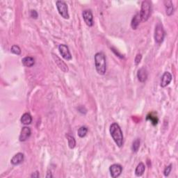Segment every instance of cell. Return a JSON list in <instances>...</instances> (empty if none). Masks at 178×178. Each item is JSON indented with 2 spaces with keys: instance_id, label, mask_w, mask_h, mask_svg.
I'll use <instances>...</instances> for the list:
<instances>
[{
  "instance_id": "cell-26",
  "label": "cell",
  "mask_w": 178,
  "mask_h": 178,
  "mask_svg": "<svg viewBox=\"0 0 178 178\" xmlns=\"http://www.w3.org/2000/svg\"><path fill=\"white\" fill-rule=\"evenodd\" d=\"M30 17L33 19H37L38 17V14L36 10H31L30 11Z\"/></svg>"
},
{
  "instance_id": "cell-11",
  "label": "cell",
  "mask_w": 178,
  "mask_h": 178,
  "mask_svg": "<svg viewBox=\"0 0 178 178\" xmlns=\"http://www.w3.org/2000/svg\"><path fill=\"white\" fill-rule=\"evenodd\" d=\"M31 134H32V130H31L29 127H24V128H22L19 137L20 141H21V142L26 141L31 137Z\"/></svg>"
},
{
  "instance_id": "cell-5",
  "label": "cell",
  "mask_w": 178,
  "mask_h": 178,
  "mask_svg": "<svg viewBox=\"0 0 178 178\" xmlns=\"http://www.w3.org/2000/svg\"><path fill=\"white\" fill-rule=\"evenodd\" d=\"M165 38V31L161 24H157L154 30V40L157 44L162 43Z\"/></svg>"
},
{
  "instance_id": "cell-8",
  "label": "cell",
  "mask_w": 178,
  "mask_h": 178,
  "mask_svg": "<svg viewBox=\"0 0 178 178\" xmlns=\"http://www.w3.org/2000/svg\"><path fill=\"white\" fill-rule=\"evenodd\" d=\"M82 17L87 26L89 27L93 26L94 22H93V15L91 11L84 10L82 12Z\"/></svg>"
},
{
  "instance_id": "cell-4",
  "label": "cell",
  "mask_w": 178,
  "mask_h": 178,
  "mask_svg": "<svg viewBox=\"0 0 178 178\" xmlns=\"http://www.w3.org/2000/svg\"><path fill=\"white\" fill-rule=\"evenodd\" d=\"M56 8H57L59 13L62 18L64 19H69L70 15L68 13V8H67V5L65 2L63 1H59L56 2Z\"/></svg>"
},
{
  "instance_id": "cell-28",
  "label": "cell",
  "mask_w": 178,
  "mask_h": 178,
  "mask_svg": "<svg viewBox=\"0 0 178 178\" xmlns=\"http://www.w3.org/2000/svg\"><path fill=\"white\" fill-rule=\"evenodd\" d=\"M53 177V176H52V173H51V171H47V173L46 177H47V178H50V177Z\"/></svg>"
},
{
  "instance_id": "cell-19",
  "label": "cell",
  "mask_w": 178,
  "mask_h": 178,
  "mask_svg": "<svg viewBox=\"0 0 178 178\" xmlns=\"http://www.w3.org/2000/svg\"><path fill=\"white\" fill-rule=\"evenodd\" d=\"M66 138L67 139V143H68V146L70 149L75 148L76 146V141L75 138L72 136L70 134H66Z\"/></svg>"
},
{
  "instance_id": "cell-25",
  "label": "cell",
  "mask_w": 178,
  "mask_h": 178,
  "mask_svg": "<svg viewBox=\"0 0 178 178\" xmlns=\"http://www.w3.org/2000/svg\"><path fill=\"white\" fill-rule=\"evenodd\" d=\"M141 59H142V55H141V54H137L134 59L135 64L137 65V66L140 63V62L141 61Z\"/></svg>"
},
{
  "instance_id": "cell-9",
  "label": "cell",
  "mask_w": 178,
  "mask_h": 178,
  "mask_svg": "<svg viewBox=\"0 0 178 178\" xmlns=\"http://www.w3.org/2000/svg\"><path fill=\"white\" fill-rule=\"evenodd\" d=\"M52 57L54 59V61H55L56 64L57 65V66L59 67V68H60L63 72H68L69 69H68V67H67L66 63H65L63 60H61V59L59 58L57 55L55 54L52 53Z\"/></svg>"
},
{
  "instance_id": "cell-24",
  "label": "cell",
  "mask_w": 178,
  "mask_h": 178,
  "mask_svg": "<svg viewBox=\"0 0 178 178\" xmlns=\"http://www.w3.org/2000/svg\"><path fill=\"white\" fill-rule=\"evenodd\" d=\"M147 120H150L152 122V123L154 125H157V123H158V119L157 118L154 117V116H152V115H150V116H149L148 115V117H147Z\"/></svg>"
},
{
  "instance_id": "cell-3",
  "label": "cell",
  "mask_w": 178,
  "mask_h": 178,
  "mask_svg": "<svg viewBox=\"0 0 178 178\" xmlns=\"http://www.w3.org/2000/svg\"><path fill=\"white\" fill-rule=\"evenodd\" d=\"M151 14V4L148 1H143L141 4V11L139 13L141 22H145L148 20Z\"/></svg>"
},
{
  "instance_id": "cell-15",
  "label": "cell",
  "mask_w": 178,
  "mask_h": 178,
  "mask_svg": "<svg viewBox=\"0 0 178 178\" xmlns=\"http://www.w3.org/2000/svg\"><path fill=\"white\" fill-rule=\"evenodd\" d=\"M22 63L23 66L27 67H31L34 66L35 60L32 56H26L22 59Z\"/></svg>"
},
{
  "instance_id": "cell-20",
  "label": "cell",
  "mask_w": 178,
  "mask_h": 178,
  "mask_svg": "<svg viewBox=\"0 0 178 178\" xmlns=\"http://www.w3.org/2000/svg\"><path fill=\"white\" fill-rule=\"evenodd\" d=\"M89 129L86 128V126H81V128H79L77 131V134L80 138L85 137L87 133H88Z\"/></svg>"
},
{
  "instance_id": "cell-27",
  "label": "cell",
  "mask_w": 178,
  "mask_h": 178,
  "mask_svg": "<svg viewBox=\"0 0 178 178\" xmlns=\"http://www.w3.org/2000/svg\"><path fill=\"white\" fill-rule=\"evenodd\" d=\"M39 172L38 171H36L35 173H33L32 176H31V177H34V178H38L39 177Z\"/></svg>"
},
{
  "instance_id": "cell-6",
  "label": "cell",
  "mask_w": 178,
  "mask_h": 178,
  "mask_svg": "<svg viewBox=\"0 0 178 178\" xmlns=\"http://www.w3.org/2000/svg\"><path fill=\"white\" fill-rule=\"evenodd\" d=\"M59 51L62 57L67 61H70L72 59V54L70 53L68 47L66 45L61 44L59 46Z\"/></svg>"
},
{
  "instance_id": "cell-10",
  "label": "cell",
  "mask_w": 178,
  "mask_h": 178,
  "mask_svg": "<svg viewBox=\"0 0 178 178\" xmlns=\"http://www.w3.org/2000/svg\"><path fill=\"white\" fill-rule=\"evenodd\" d=\"M172 79H173V76L169 72H165L163 73L162 79H161V83L160 85L162 88H165V87L169 85V84L171 82Z\"/></svg>"
},
{
  "instance_id": "cell-16",
  "label": "cell",
  "mask_w": 178,
  "mask_h": 178,
  "mask_svg": "<svg viewBox=\"0 0 178 178\" xmlns=\"http://www.w3.org/2000/svg\"><path fill=\"white\" fill-rule=\"evenodd\" d=\"M20 121L22 124H23L24 125H30L32 123V117L29 113H25L23 115H22Z\"/></svg>"
},
{
  "instance_id": "cell-17",
  "label": "cell",
  "mask_w": 178,
  "mask_h": 178,
  "mask_svg": "<svg viewBox=\"0 0 178 178\" xmlns=\"http://www.w3.org/2000/svg\"><path fill=\"white\" fill-rule=\"evenodd\" d=\"M145 170V166L143 163H139L135 170V175L137 177L142 176Z\"/></svg>"
},
{
  "instance_id": "cell-1",
  "label": "cell",
  "mask_w": 178,
  "mask_h": 178,
  "mask_svg": "<svg viewBox=\"0 0 178 178\" xmlns=\"http://www.w3.org/2000/svg\"><path fill=\"white\" fill-rule=\"evenodd\" d=\"M109 132L111 137L118 147L121 148L124 143V137L120 127L118 123H112L109 128Z\"/></svg>"
},
{
  "instance_id": "cell-18",
  "label": "cell",
  "mask_w": 178,
  "mask_h": 178,
  "mask_svg": "<svg viewBox=\"0 0 178 178\" xmlns=\"http://www.w3.org/2000/svg\"><path fill=\"white\" fill-rule=\"evenodd\" d=\"M141 22V20L140 18L139 13H137L134 16V18H132V20L131 22V27L132 29H137Z\"/></svg>"
},
{
  "instance_id": "cell-21",
  "label": "cell",
  "mask_w": 178,
  "mask_h": 178,
  "mask_svg": "<svg viewBox=\"0 0 178 178\" xmlns=\"http://www.w3.org/2000/svg\"><path fill=\"white\" fill-rule=\"evenodd\" d=\"M140 144H141V141L139 138H137V139H135L132 145V151H133L134 152H137L138 149H139L140 148Z\"/></svg>"
},
{
  "instance_id": "cell-14",
  "label": "cell",
  "mask_w": 178,
  "mask_h": 178,
  "mask_svg": "<svg viewBox=\"0 0 178 178\" xmlns=\"http://www.w3.org/2000/svg\"><path fill=\"white\" fill-rule=\"evenodd\" d=\"M163 4L165 5L166 15L168 16H171L173 15L174 13V7L173 2L169 1V0H165V1L163 2Z\"/></svg>"
},
{
  "instance_id": "cell-13",
  "label": "cell",
  "mask_w": 178,
  "mask_h": 178,
  "mask_svg": "<svg viewBox=\"0 0 178 178\" xmlns=\"http://www.w3.org/2000/svg\"><path fill=\"white\" fill-rule=\"evenodd\" d=\"M148 71H147L145 67H141V68L138 70L137 78L140 82H145L147 79H148Z\"/></svg>"
},
{
  "instance_id": "cell-23",
  "label": "cell",
  "mask_w": 178,
  "mask_h": 178,
  "mask_svg": "<svg viewBox=\"0 0 178 178\" xmlns=\"http://www.w3.org/2000/svg\"><path fill=\"white\" fill-rule=\"evenodd\" d=\"M172 166H173V165L170 164V165H168V166H166V167L165 168L164 171H163V174H164L165 177H168L169 175H170L171 170H172Z\"/></svg>"
},
{
  "instance_id": "cell-2",
  "label": "cell",
  "mask_w": 178,
  "mask_h": 178,
  "mask_svg": "<svg viewBox=\"0 0 178 178\" xmlns=\"http://www.w3.org/2000/svg\"><path fill=\"white\" fill-rule=\"evenodd\" d=\"M96 71L100 75H104L106 71V62L105 55L103 52L96 53L94 56Z\"/></svg>"
},
{
  "instance_id": "cell-7",
  "label": "cell",
  "mask_w": 178,
  "mask_h": 178,
  "mask_svg": "<svg viewBox=\"0 0 178 178\" xmlns=\"http://www.w3.org/2000/svg\"><path fill=\"white\" fill-rule=\"evenodd\" d=\"M123 171L122 166L118 163H114L109 167V172L113 178H117L119 177Z\"/></svg>"
},
{
  "instance_id": "cell-12",
  "label": "cell",
  "mask_w": 178,
  "mask_h": 178,
  "mask_svg": "<svg viewBox=\"0 0 178 178\" xmlns=\"http://www.w3.org/2000/svg\"><path fill=\"white\" fill-rule=\"evenodd\" d=\"M24 159V155L23 153H21V152H18L16 154L14 155L12 159L11 160V164H13V166H17L20 164L21 163L23 162Z\"/></svg>"
},
{
  "instance_id": "cell-22",
  "label": "cell",
  "mask_w": 178,
  "mask_h": 178,
  "mask_svg": "<svg viewBox=\"0 0 178 178\" xmlns=\"http://www.w3.org/2000/svg\"><path fill=\"white\" fill-rule=\"evenodd\" d=\"M11 52H12L13 54H16V55H20L21 54L20 47L18 46V45H13L12 47H11Z\"/></svg>"
}]
</instances>
